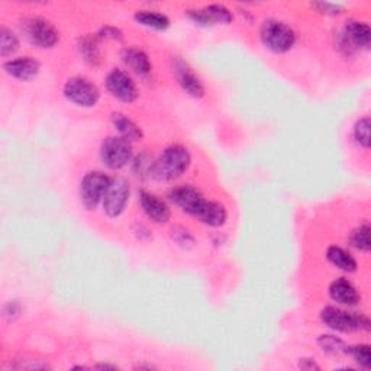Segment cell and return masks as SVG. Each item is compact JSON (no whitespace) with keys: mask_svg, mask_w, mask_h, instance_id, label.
I'll use <instances>...</instances> for the list:
<instances>
[{"mask_svg":"<svg viewBox=\"0 0 371 371\" xmlns=\"http://www.w3.org/2000/svg\"><path fill=\"white\" fill-rule=\"evenodd\" d=\"M191 164L190 151L182 144L167 147L157 160H154L151 177L159 182H173L189 170Z\"/></svg>","mask_w":371,"mask_h":371,"instance_id":"cell-1","label":"cell"},{"mask_svg":"<svg viewBox=\"0 0 371 371\" xmlns=\"http://www.w3.org/2000/svg\"><path fill=\"white\" fill-rule=\"evenodd\" d=\"M260 38L264 47L276 54L290 51L296 43L295 31L279 19H265L260 28Z\"/></svg>","mask_w":371,"mask_h":371,"instance_id":"cell-2","label":"cell"},{"mask_svg":"<svg viewBox=\"0 0 371 371\" xmlns=\"http://www.w3.org/2000/svg\"><path fill=\"white\" fill-rule=\"evenodd\" d=\"M322 322L338 332H356V330H370L371 323L367 317L356 312H347L335 306H326L321 310Z\"/></svg>","mask_w":371,"mask_h":371,"instance_id":"cell-3","label":"cell"},{"mask_svg":"<svg viewBox=\"0 0 371 371\" xmlns=\"http://www.w3.org/2000/svg\"><path fill=\"white\" fill-rule=\"evenodd\" d=\"M63 94L68 102L80 108H93L101 99L97 86L83 75H74L64 83Z\"/></svg>","mask_w":371,"mask_h":371,"instance_id":"cell-4","label":"cell"},{"mask_svg":"<svg viewBox=\"0 0 371 371\" xmlns=\"http://www.w3.org/2000/svg\"><path fill=\"white\" fill-rule=\"evenodd\" d=\"M21 27L25 36L28 38V41L35 47L52 48L58 43V40H60V35H58L55 27L44 17L40 16L25 17L22 19Z\"/></svg>","mask_w":371,"mask_h":371,"instance_id":"cell-5","label":"cell"},{"mask_svg":"<svg viewBox=\"0 0 371 371\" xmlns=\"http://www.w3.org/2000/svg\"><path fill=\"white\" fill-rule=\"evenodd\" d=\"M112 177L102 171H89L80 182V201L87 210H93L102 203Z\"/></svg>","mask_w":371,"mask_h":371,"instance_id":"cell-6","label":"cell"},{"mask_svg":"<svg viewBox=\"0 0 371 371\" xmlns=\"http://www.w3.org/2000/svg\"><path fill=\"white\" fill-rule=\"evenodd\" d=\"M132 144L122 136H108L101 145V159L110 170L124 168L132 159Z\"/></svg>","mask_w":371,"mask_h":371,"instance_id":"cell-7","label":"cell"},{"mask_svg":"<svg viewBox=\"0 0 371 371\" xmlns=\"http://www.w3.org/2000/svg\"><path fill=\"white\" fill-rule=\"evenodd\" d=\"M371 31L365 22L347 21L338 35V47L345 54H353L357 50H368Z\"/></svg>","mask_w":371,"mask_h":371,"instance_id":"cell-8","label":"cell"},{"mask_svg":"<svg viewBox=\"0 0 371 371\" xmlns=\"http://www.w3.org/2000/svg\"><path fill=\"white\" fill-rule=\"evenodd\" d=\"M131 194V187L126 179L113 177L105 193L102 205L103 212L109 218H118L124 213Z\"/></svg>","mask_w":371,"mask_h":371,"instance_id":"cell-9","label":"cell"},{"mask_svg":"<svg viewBox=\"0 0 371 371\" xmlns=\"http://www.w3.org/2000/svg\"><path fill=\"white\" fill-rule=\"evenodd\" d=\"M106 89L113 97L125 103L135 102L140 94L132 77L121 68H113L106 75Z\"/></svg>","mask_w":371,"mask_h":371,"instance_id":"cell-10","label":"cell"},{"mask_svg":"<svg viewBox=\"0 0 371 371\" xmlns=\"http://www.w3.org/2000/svg\"><path fill=\"white\" fill-rule=\"evenodd\" d=\"M173 74L180 87L187 94L196 97V99H201V97L205 96L206 89L202 79L182 58H174L173 60Z\"/></svg>","mask_w":371,"mask_h":371,"instance_id":"cell-11","label":"cell"},{"mask_svg":"<svg viewBox=\"0 0 371 371\" xmlns=\"http://www.w3.org/2000/svg\"><path fill=\"white\" fill-rule=\"evenodd\" d=\"M168 198L175 206H179L184 213L191 214L193 218L196 217L206 202L203 194L190 184H179L173 187L168 191Z\"/></svg>","mask_w":371,"mask_h":371,"instance_id":"cell-12","label":"cell"},{"mask_svg":"<svg viewBox=\"0 0 371 371\" xmlns=\"http://www.w3.org/2000/svg\"><path fill=\"white\" fill-rule=\"evenodd\" d=\"M140 206L147 217L155 224H167L171 218V210L168 205L160 199L157 194H154L147 190L140 191L138 198Z\"/></svg>","mask_w":371,"mask_h":371,"instance_id":"cell-13","label":"cell"},{"mask_svg":"<svg viewBox=\"0 0 371 371\" xmlns=\"http://www.w3.org/2000/svg\"><path fill=\"white\" fill-rule=\"evenodd\" d=\"M3 70L16 80L31 82L40 74L41 64L32 57H17L15 60L6 61L3 64Z\"/></svg>","mask_w":371,"mask_h":371,"instance_id":"cell-14","label":"cell"},{"mask_svg":"<svg viewBox=\"0 0 371 371\" xmlns=\"http://www.w3.org/2000/svg\"><path fill=\"white\" fill-rule=\"evenodd\" d=\"M329 296L332 300L342 306H356L360 302L357 287L344 277L337 279L330 283Z\"/></svg>","mask_w":371,"mask_h":371,"instance_id":"cell-15","label":"cell"},{"mask_svg":"<svg viewBox=\"0 0 371 371\" xmlns=\"http://www.w3.org/2000/svg\"><path fill=\"white\" fill-rule=\"evenodd\" d=\"M121 58L128 68H131L135 74H138L141 77L148 75L152 70V64L150 61L148 54L141 48L126 47L122 50Z\"/></svg>","mask_w":371,"mask_h":371,"instance_id":"cell-16","label":"cell"},{"mask_svg":"<svg viewBox=\"0 0 371 371\" xmlns=\"http://www.w3.org/2000/svg\"><path fill=\"white\" fill-rule=\"evenodd\" d=\"M194 218L201 221L202 224L208 225V226L219 228V226H224L226 224L228 210L222 203H219L217 201H206L205 205L202 206V209L198 212V214Z\"/></svg>","mask_w":371,"mask_h":371,"instance_id":"cell-17","label":"cell"},{"mask_svg":"<svg viewBox=\"0 0 371 371\" xmlns=\"http://www.w3.org/2000/svg\"><path fill=\"white\" fill-rule=\"evenodd\" d=\"M112 124L115 129L119 132V136L128 140V141H138L144 136L143 129L136 125L132 119H129L126 115L121 112H115L112 113Z\"/></svg>","mask_w":371,"mask_h":371,"instance_id":"cell-18","label":"cell"},{"mask_svg":"<svg viewBox=\"0 0 371 371\" xmlns=\"http://www.w3.org/2000/svg\"><path fill=\"white\" fill-rule=\"evenodd\" d=\"M328 261L345 272H354L357 270V260L353 257V254L344 249L338 245H330L326 249Z\"/></svg>","mask_w":371,"mask_h":371,"instance_id":"cell-19","label":"cell"},{"mask_svg":"<svg viewBox=\"0 0 371 371\" xmlns=\"http://www.w3.org/2000/svg\"><path fill=\"white\" fill-rule=\"evenodd\" d=\"M79 52L83 60L90 66H99L102 63V50L99 38L93 35H85L79 40Z\"/></svg>","mask_w":371,"mask_h":371,"instance_id":"cell-20","label":"cell"},{"mask_svg":"<svg viewBox=\"0 0 371 371\" xmlns=\"http://www.w3.org/2000/svg\"><path fill=\"white\" fill-rule=\"evenodd\" d=\"M133 19L138 24L147 27V28H152V29H157V31H164L170 27V19L167 15L160 13L157 10H136L133 15Z\"/></svg>","mask_w":371,"mask_h":371,"instance_id":"cell-21","label":"cell"},{"mask_svg":"<svg viewBox=\"0 0 371 371\" xmlns=\"http://www.w3.org/2000/svg\"><path fill=\"white\" fill-rule=\"evenodd\" d=\"M370 225L363 224L357 226L349 235V244L353 245L356 249L361 252H368L371 249V238H370Z\"/></svg>","mask_w":371,"mask_h":371,"instance_id":"cell-22","label":"cell"},{"mask_svg":"<svg viewBox=\"0 0 371 371\" xmlns=\"http://www.w3.org/2000/svg\"><path fill=\"white\" fill-rule=\"evenodd\" d=\"M318 345L323 353L329 356H344L347 354L348 345L338 337L334 335H321L318 338Z\"/></svg>","mask_w":371,"mask_h":371,"instance_id":"cell-23","label":"cell"},{"mask_svg":"<svg viewBox=\"0 0 371 371\" xmlns=\"http://www.w3.org/2000/svg\"><path fill=\"white\" fill-rule=\"evenodd\" d=\"M17 50H19L17 35L12 29L3 27L0 29V55L8 57L16 52Z\"/></svg>","mask_w":371,"mask_h":371,"instance_id":"cell-24","label":"cell"},{"mask_svg":"<svg viewBox=\"0 0 371 371\" xmlns=\"http://www.w3.org/2000/svg\"><path fill=\"white\" fill-rule=\"evenodd\" d=\"M347 354L353 357V360L363 367L364 370H370L371 367V351L370 345L367 344H358V345H351L347 348Z\"/></svg>","mask_w":371,"mask_h":371,"instance_id":"cell-25","label":"cell"},{"mask_svg":"<svg viewBox=\"0 0 371 371\" xmlns=\"http://www.w3.org/2000/svg\"><path fill=\"white\" fill-rule=\"evenodd\" d=\"M370 128H371V122H370L368 116H364V118H360L356 122V125H354V131H353L354 140L364 150H368L370 148V144H371V140H370Z\"/></svg>","mask_w":371,"mask_h":371,"instance_id":"cell-26","label":"cell"},{"mask_svg":"<svg viewBox=\"0 0 371 371\" xmlns=\"http://www.w3.org/2000/svg\"><path fill=\"white\" fill-rule=\"evenodd\" d=\"M206 16L209 17V21L213 22H219V24H231L232 22V12L225 6L219 3H213L206 8H203Z\"/></svg>","mask_w":371,"mask_h":371,"instance_id":"cell-27","label":"cell"},{"mask_svg":"<svg viewBox=\"0 0 371 371\" xmlns=\"http://www.w3.org/2000/svg\"><path fill=\"white\" fill-rule=\"evenodd\" d=\"M171 238L175 244L186 248V249L194 247V244H196L193 233L189 229H186L184 226H174L171 229Z\"/></svg>","mask_w":371,"mask_h":371,"instance_id":"cell-28","label":"cell"},{"mask_svg":"<svg viewBox=\"0 0 371 371\" xmlns=\"http://www.w3.org/2000/svg\"><path fill=\"white\" fill-rule=\"evenodd\" d=\"M152 163L154 160H151L147 154H143L140 155V157L135 159V163H133V173L136 175H150L151 177V168H152Z\"/></svg>","mask_w":371,"mask_h":371,"instance_id":"cell-29","label":"cell"},{"mask_svg":"<svg viewBox=\"0 0 371 371\" xmlns=\"http://www.w3.org/2000/svg\"><path fill=\"white\" fill-rule=\"evenodd\" d=\"M97 38H102V40H113V41H122L124 34L121 29L115 27H103L97 32Z\"/></svg>","mask_w":371,"mask_h":371,"instance_id":"cell-30","label":"cell"},{"mask_svg":"<svg viewBox=\"0 0 371 371\" xmlns=\"http://www.w3.org/2000/svg\"><path fill=\"white\" fill-rule=\"evenodd\" d=\"M314 8H317L319 12L325 13V15H338L342 10L341 5H335V3H328V2H318L312 5Z\"/></svg>","mask_w":371,"mask_h":371,"instance_id":"cell-31","label":"cell"},{"mask_svg":"<svg viewBox=\"0 0 371 371\" xmlns=\"http://www.w3.org/2000/svg\"><path fill=\"white\" fill-rule=\"evenodd\" d=\"M21 305H19L16 300H10L6 306H5V317L6 318H9V319H15V318H17L19 315H21Z\"/></svg>","mask_w":371,"mask_h":371,"instance_id":"cell-32","label":"cell"},{"mask_svg":"<svg viewBox=\"0 0 371 371\" xmlns=\"http://www.w3.org/2000/svg\"><path fill=\"white\" fill-rule=\"evenodd\" d=\"M299 368L306 370V371H315V370H321V365L312 358H300Z\"/></svg>","mask_w":371,"mask_h":371,"instance_id":"cell-33","label":"cell"},{"mask_svg":"<svg viewBox=\"0 0 371 371\" xmlns=\"http://www.w3.org/2000/svg\"><path fill=\"white\" fill-rule=\"evenodd\" d=\"M96 368H99V370H118V367L110 365V364H97Z\"/></svg>","mask_w":371,"mask_h":371,"instance_id":"cell-34","label":"cell"}]
</instances>
